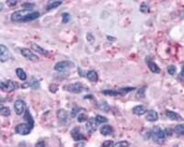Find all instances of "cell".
I'll list each match as a JSON object with an SVG mask.
<instances>
[{
	"instance_id": "cell-26",
	"label": "cell",
	"mask_w": 184,
	"mask_h": 147,
	"mask_svg": "<svg viewBox=\"0 0 184 147\" xmlns=\"http://www.w3.org/2000/svg\"><path fill=\"white\" fill-rule=\"evenodd\" d=\"M175 132H177V134H180V135L184 134V124L177 125L176 128H175Z\"/></svg>"
},
{
	"instance_id": "cell-25",
	"label": "cell",
	"mask_w": 184,
	"mask_h": 147,
	"mask_svg": "<svg viewBox=\"0 0 184 147\" xmlns=\"http://www.w3.org/2000/svg\"><path fill=\"white\" fill-rule=\"evenodd\" d=\"M95 119H96V120H97V122H98L99 124L106 123V122H108V120H109L106 117H103V116H101V115H97V116L95 117Z\"/></svg>"
},
{
	"instance_id": "cell-3",
	"label": "cell",
	"mask_w": 184,
	"mask_h": 147,
	"mask_svg": "<svg viewBox=\"0 0 184 147\" xmlns=\"http://www.w3.org/2000/svg\"><path fill=\"white\" fill-rule=\"evenodd\" d=\"M64 89L68 91V92H71V93L78 94V93H81L84 90V86H83V84H81L79 82H76V83H74V84H69V85L65 86Z\"/></svg>"
},
{
	"instance_id": "cell-8",
	"label": "cell",
	"mask_w": 184,
	"mask_h": 147,
	"mask_svg": "<svg viewBox=\"0 0 184 147\" xmlns=\"http://www.w3.org/2000/svg\"><path fill=\"white\" fill-rule=\"evenodd\" d=\"M20 53L22 56H24L26 59L28 60H31V61H34V60H38V56L36 54H34L30 49H27V48H22L20 49Z\"/></svg>"
},
{
	"instance_id": "cell-4",
	"label": "cell",
	"mask_w": 184,
	"mask_h": 147,
	"mask_svg": "<svg viewBox=\"0 0 184 147\" xmlns=\"http://www.w3.org/2000/svg\"><path fill=\"white\" fill-rule=\"evenodd\" d=\"M16 132H18L19 134H21V135H27L29 134L32 130V127L28 124L27 122L26 123H19L16 126Z\"/></svg>"
},
{
	"instance_id": "cell-29",
	"label": "cell",
	"mask_w": 184,
	"mask_h": 147,
	"mask_svg": "<svg viewBox=\"0 0 184 147\" xmlns=\"http://www.w3.org/2000/svg\"><path fill=\"white\" fill-rule=\"evenodd\" d=\"M167 70H168V73L170 75H174V74H176L177 68H176V66H174L173 65H170L168 66Z\"/></svg>"
},
{
	"instance_id": "cell-17",
	"label": "cell",
	"mask_w": 184,
	"mask_h": 147,
	"mask_svg": "<svg viewBox=\"0 0 184 147\" xmlns=\"http://www.w3.org/2000/svg\"><path fill=\"white\" fill-rule=\"evenodd\" d=\"M113 132H114L113 128H112L110 125H103V126H101V133L102 135H104V136L111 135Z\"/></svg>"
},
{
	"instance_id": "cell-33",
	"label": "cell",
	"mask_w": 184,
	"mask_h": 147,
	"mask_svg": "<svg viewBox=\"0 0 184 147\" xmlns=\"http://www.w3.org/2000/svg\"><path fill=\"white\" fill-rule=\"evenodd\" d=\"M129 146V143L126 142V141H121V142H118L117 144L114 145L113 147H128Z\"/></svg>"
},
{
	"instance_id": "cell-32",
	"label": "cell",
	"mask_w": 184,
	"mask_h": 147,
	"mask_svg": "<svg viewBox=\"0 0 184 147\" xmlns=\"http://www.w3.org/2000/svg\"><path fill=\"white\" fill-rule=\"evenodd\" d=\"M34 4H32V3H23L22 5H21V6L22 7H24V9H29V10H32V8L34 7Z\"/></svg>"
},
{
	"instance_id": "cell-30",
	"label": "cell",
	"mask_w": 184,
	"mask_h": 147,
	"mask_svg": "<svg viewBox=\"0 0 184 147\" xmlns=\"http://www.w3.org/2000/svg\"><path fill=\"white\" fill-rule=\"evenodd\" d=\"M62 21H63V23H68L70 21V15L68 13H63L62 14Z\"/></svg>"
},
{
	"instance_id": "cell-28",
	"label": "cell",
	"mask_w": 184,
	"mask_h": 147,
	"mask_svg": "<svg viewBox=\"0 0 184 147\" xmlns=\"http://www.w3.org/2000/svg\"><path fill=\"white\" fill-rule=\"evenodd\" d=\"M0 113H1V115L2 116H9L10 115V110H9V108H7V107H1V110H0Z\"/></svg>"
},
{
	"instance_id": "cell-23",
	"label": "cell",
	"mask_w": 184,
	"mask_h": 147,
	"mask_svg": "<svg viewBox=\"0 0 184 147\" xmlns=\"http://www.w3.org/2000/svg\"><path fill=\"white\" fill-rule=\"evenodd\" d=\"M16 74L18 75V77L22 80V81H25L27 79V74L25 73V71L22 69V68H17L16 69Z\"/></svg>"
},
{
	"instance_id": "cell-12",
	"label": "cell",
	"mask_w": 184,
	"mask_h": 147,
	"mask_svg": "<svg viewBox=\"0 0 184 147\" xmlns=\"http://www.w3.org/2000/svg\"><path fill=\"white\" fill-rule=\"evenodd\" d=\"M165 114H166V116H167L169 120H171L182 121V120H183V118H182L180 114H178L177 112H174V111H172V110H166V112H165Z\"/></svg>"
},
{
	"instance_id": "cell-44",
	"label": "cell",
	"mask_w": 184,
	"mask_h": 147,
	"mask_svg": "<svg viewBox=\"0 0 184 147\" xmlns=\"http://www.w3.org/2000/svg\"><path fill=\"white\" fill-rule=\"evenodd\" d=\"M181 18H182V19H184V10L182 12V14H181Z\"/></svg>"
},
{
	"instance_id": "cell-27",
	"label": "cell",
	"mask_w": 184,
	"mask_h": 147,
	"mask_svg": "<svg viewBox=\"0 0 184 147\" xmlns=\"http://www.w3.org/2000/svg\"><path fill=\"white\" fill-rule=\"evenodd\" d=\"M88 120V116L85 114V113H79L77 115V121L78 122H85L86 120Z\"/></svg>"
},
{
	"instance_id": "cell-5",
	"label": "cell",
	"mask_w": 184,
	"mask_h": 147,
	"mask_svg": "<svg viewBox=\"0 0 184 147\" xmlns=\"http://www.w3.org/2000/svg\"><path fill=\"white\" fill-rule=\"evenodd\" d=\"M74 64L70 61H62L59 62L57 64H55L54 65V70L57 72H62V71H66L70 69L71 67H73Z\"/></svg>"
},
{
	"instance_id": "cell-13",
	"label": "cell",
	"mask_w": 184,
	"mask_h": 147,
	"mask_svg": "<svg viewBox=\"0 0 184 147\" xmlns=\"http://www.w3.org/2000/svg\"><path fill=\"white\" fill-rule=\"evenodd\" d=\"M71 136L74 139V141H81V140H85V136L84 134L80 132L79 128H74L71 131Z\"/></svg>"
},
{
	"instance_id": "cell-2",
	"label": "cell",
	"mask_w": 184,
	"mask_h": 147,
	"mask_svg": "<svg viewBox=\"0 0 184 147\" xmlns=\"http://www.w3.org/2000/svg\"><path fill=\"white\" fill-rule=\"evenodd\" d=\"M32 10H29V9H21V10H18L15 11L11 14L10 16V19L14 22H18V21H21L23 22L24 19L31 14L32 13Z\"/></svg>"
},
{
	"instance_id": "cell-38",
	"label": "cell",
	"mask_w": 184,
	"mask_h": 147,
	"mask_svg": "<svg viewBox=\"0 0 184 147\" xmlns=\"http://www.w3.org/2000/svg\"><path fill=\"white\" fill-rule=\"evenodd\" d=\"M81 110V109H79V108H75L72 110V112H71V117L74 118V117H75L76 116V114H77V112H79V110Z\"/></svg>"
},
{
	"instance_id": "cell-35",
	"label": "cell",
	"mask_w": 184,
	"mask_h": 147,
	"mask_svg": "<svg viewBox=\"0 0 184 147\" xmlns=\"http://www.w3.org/2000/svg\"><path fill=\"white\" fill-rule=\"evenodd\" d=\"M100 108H101V110H103L104 111H106V112H108V111H109V110H110V108H109V105L107 104V102H106V101L102 102V103L100 105Z\"/></svg>"
},
{
	"instance_id": "cell-16",
	"label": "cell",
	"mask_w": 184,
	"mask_h": 147,
	"mask_svg": "<svg viewBox=\"0 0 184 147\" xmlns=\"http://www.w3.org/2000/svg\"><path fill=\"white\" fill-rule=\"evenodd\" d=\"M31 47H32V49L33 50V51H35L37 52L38 53H40V54H41V55H47L48 54V52L46 51V50H44L42 47H41L40 45H38L36 43H33V42H31Z\"/></svg>"
},
{
	"instance_id": "cell-31",
	"label": "cell",
	"mask_w": 184,
	"mask_h": 147,
	"mask_svg": "<svg viewBox=\"0 0 184 147\" xmlns=\"http://www.w3.org/2000/svg\"><path fill=\"white\" fill-rule=\"evenodd\" d=\"M145 90H146L145 87H142V88L138 89L137 94H136V98L137 99H143V98H145Z\"/></svg>"
},
{
	"instance_id": "cell-18",
	"label": "cell",
	"mask_w": 184,
	"mask_h": 147,
	"mask_svg": "<svg viewBox=\"0 0 184 147\" xmlns=\"http://www.w3.org/2000/svg\"><path fill=\"white\" fill-rule=\"evenodd\" d=\"M86 77H87L89 81H91V82H97L98 79H99L98 74H97L96 71H94V70H89V71H88V72L86 73Z\"/></svg>"
},
{
	"instance_id": "cell-1",
	"label": "cell",
	"mask_w": 184,
	"mask_h": 147,
	"mask_svg": "<svg viewBox=\"0 0 184 147\" xmlns=\"http://www.w3.org/2000/svg\"><path fill=\"white\" fill-rule=\"evenodd\" d=\"M150 134H151L152 140L155 143H156L157 145H163V144H165L166 139H167V135H166L165 130H162L161 128H159L157 126H155L151 130Z\"/></svg>"
},
{
	"instance_id": "cell-15",
	"label": "cell",
	"mask_w": 184,
	"mask_h": 147,
	"mask_svg": "<svg viewBox=\"0 0 184 147\" xmlns=\"http://www.w3.org/2000/svg\"><path fill=\"white\" fill-rule=\"evenodd\" d=\"M146 119L148 121H151V122L156 121L158 120V114L155 110H148L146 113Z\"/></svg>"
},
{
	"instance_id": "cell-19",
	"label": "cell",
	"mask_w": 184,
	"mask_h": 147,
	"mask_svg": "<svg viewBox=\"0 0 184 147\" xmlns=\"http://www.w3.org/2000/svg\"><path fill=\"white\" fill-rule=\"evenodd\" d=\"M133 112H134V114H135L137 116H142V115L147 113V110L145 106L139 105V106H136L133 109Z\"/></svg>"
},
{
	"instance_id": "cell-22",
	"label": "cell",
	"mask_w": 184,
	"mask_h": 147,
	"mask_svg": "<svg viewBox=\"0 0 184 147\" xmlns=\"http://www.w3.org/2000/svg\"><path fill=\"white\" fill-rule=\"evenodd\" d=\"M40 17V13L38 12V11H33L32 13H31L25 19H24V21L23 22H29V21H32V20H34V19H36Z\"/></svg>"
},
{
	"instance_id": "cell-42",
	"label": "cell",
	"mask_w": 184,
	"mask_h": 147,
	"mask_svg": "<svg viewBox=\"0 0 184 147\" xmlns=\"http://www.w3.org/2000/svg\"><path fill=\"white\" fill-rule=\"evenodd\" d=\"M86 146V145H85V143L84 142H80V143H78V144H76L75 147H85Z\"/></svg>"
},
{
	"instance_id": "cell-34",
	"label": "cell",
	"mask_w": 184,
	"mask_h": 147,
	"mask_svg": "<svg viewBox=\"0 0 184 147\" xmlns=\"http://www.w3.org/2000/svg\"><path fill=\"white\" fill-rule=\"evenodd\" d=\"M140 11L142 13H148L149 12V6H147L146 3H143L141 6H140Z\"/></svg>"
},
{
	"instance_id": "cell-9",
	"label": "cell",
	"mask_w": 184,
	"mask_h": 147,
	"mask_svg": "<svg viewBox=\"0 0 184 147\" xmlns=\"http://www.w3.org/2000/svg\"><path fill=\"white\" fill-rule=\"evenodd\" d=\"M98 124H99V123L97 122L95 117H94V118H90V119L88 120V121L87 122L86 129H87V131H88V132L92 133V132H96L97 127H98Z\"/></svg>"
},
{
	"instance_id": "cell-21",
	"label": "cell",
	"mask_w": 184,
	"mask_h": 147,
	"mask_svg": "<svg viewBox=\"0 0 184 147\" xmlns=\"http://www.w3.org/2000/svg\"><path fill=\"white\" fill-rule=\"evenodd\" d=\"M62 3H63L62 1H50V2H48L46 8H47V10L54 9V8L58 7L59 6H61Z\"/></svg>"
},
{
	"instance_id": "cell-7",
	"label": "cell",
	"mask_w": 184,
	"mask_h": 147,
	"mask_svg": "<svg viewBox=\"0 0 184 147\" xmlns=\"http://www.w3.org/2000/svg\"><path fill=\"white\" fill-rule=\"evenodd\" d=\"M0 86H1V89L5 92H12L13 90L16 89V84L11 80L2 81L0 83Z\"/></svg>"
},
{
	"instance_id": "cell-43",
	"label": "cell",
	"mask_w": 184,
	"mask_h": 147,
	"mask_svg": "<svg viewBox=\"0 0 184 147\" xmlns=\"http://www.w3.org/2000/svg\"><path fill=\"white\" fill-rule=\"evenodd\" d=\"M45 146V145H44V142L43 141H41V142H39L38 144H36V147H44Z\"/></svg>"
},
{
	"instance_id": "cell-11",
	"label": "cell",
	"mask_w": 184,
	"mask_h": 147,
	"mask_svg": "<svg viewBox=\"0 0 184 147\" xmlns=\"http://www.w3.org/2000/svg\"><path fill=\"white\" fill-rule=\"evenodd\" d=\"M57 117H58L59 121H60L62 124H66V123L68 122V120H69V118H68V113L65 110H63V109L58 110V111H57Z\"/></svg>"
},
{
	"instance_id": "cell-41",
	"label": "cell",
	"mask_w": 184,
	"mask_h": 147,
	"mask_svg": "<svg viewBox=\"0 0 184 147\" xmlns=\"http://www.w3.org/2000/svg\"><path fill=\"white\" fill-rule=\"evenodd\" d=\"M180 76H181V79L184 81V64L182 65V72H181Z\"/></svg>"
},
{
	"instance_id": "cell-6",
	"label": "cell",
	"mask_w": 184,
	"mask_h": 147,
	"mask_svg": "<svg viewBox=\"0 0 184 147\" xmlns=\"http://www.w3.org/2000/svg\"><path fill=\"white\" fill-rule=\"evenodd\" d=\"M14 109H15V112L18 115H21L26 111V103L24 100L22 99H18L15 101L14 103Z\"/></svg>"
},
{
	"instance_id": "cell-14",
	"label": "cell",
	"mask_w": 184,
	"mask_h": 147,
	"mask_svg": "<svg viewBox=\"0 0 184 147\" xmlns=\"http://www.w3.org/2000/svg\"><path fill=\"white\" fill-rule=\"evenodd\" d=\"M146 62H147L148 68L150 69V71H151L152 73H154V74L160 73V68L157 66V65H156L155 62H153V61H152L151 59H149V58H147Z\"/></svg>"
},
{
	"instance_id": "cell-24",
	"label": "cell",
	"mask_w": 184,
	"mask_h": 147,
	"mask_svg": "<svg viewBox=\"0 0 184 147\" xmlns=\"http://www.w3.org/2000/svg\"><path fill=\"white\" fill-rule=\"evenodd\" d=\"M29 86L33 88V89H39L40 88V82L38 81V79L35 77H32L31 78V81L29 83Z\"/></svg>"
},
{
	"instance_id": "cell-37",
	"label": "cell",
	"mask_w": 184,
	"mask_h": 147,
	"mask_svg": "<svg viewBox=\"0 0 184 147\" xmlns=\"http://www.w3.org/2000/svg\"><path fill=\"white\" fill-rule=\"evenodd\" d=\"M49 89H50V91H51L52 93H55V92L58 90V86H57L56 85H54V84H52V85L49 86Z\"/></svg>"
},
{
	"instance_id": "cell-40",
	"label": "cell",
	"mask_w": 184,
	"mask_h": 147,
	"mask_svg": "<svg viewBox=\"0 0 184 147\" xmlns=\"http://www.w3.org/2000/svg\"><path fill=\"white\" fill-rule=\"evenodd\" d=\"M17 1H6V4L9 6H16L17 5Z\"/></svg>"
},
{
	"instance_id": "cell-20",
	"label": "cell",
	"mask_w": 184,
	"mask_h": 147,
	"mask_svg": "<svg viewBox=\"0 0 184 147\" xmlns=\"http://www.w3.org/2000/svg\"><path fill=\"white\" fill-rule=\"evenodd\" d=\"M24 120L27 121L28 124H30L32 128H33V125H34V120H33V118L31 114V112L27 110L25 111V114H24Z\"/></svg>"
},
{
	"instance_id": "cell-10",
	"label": "cell",
	"mask_w": 184,
	"mask_h": 147,
	"mask_svg": "<svg viewBox=\"0 0 184 147\" xmlns=\"http://www.w3.org/2000/svg\"><path fill=\"white\" fill-rule=\"evenodd\" d=\"M9 58V51L8 49L4 45V44H1L0 45V61L2 63L7 61Z\"/></svg>"
},
{
	"instance_id": "cell-39",
	"label": "cell",
	"mask_w": 184,
	"mask_h": 147,
	"mask_svg": "<svg viewBox=\"0 0 184 147\" xmlns=\"http://www.w3.org/2000/svg\"><path fill=\"white\" fill-rule=\"evenodd\" d=\"M87 39H88V40L90 43H93V42H94V37L92 36V34L88 33V34H87Z\"/></svg>"
},
{
	"instance_id": "cell-36",
	"label": "cell",
	"mask_w": 184,
	"mask_h": 147,
	"mask_svg": "<svg viewBox=\"0 0 184 147\" xmlns=\"http://www.w3.org/2000/svg\"><path fill=\"white\" fill-rule=\"evenodd\" d=\"M114 146V144L112 141H105L102 145L101 147H113Z\"/></svg>"
}]
</instances>
